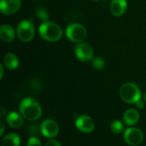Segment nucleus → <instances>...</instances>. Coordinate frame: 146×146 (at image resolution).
Segmentation results:
<instances>
[{
    "mask_svg": "<svg viewBox=\"0 0 146 146\" xmlns=\"http://www.w3.org/2000/svg\"><path fill=\"white\" fill-rule=\"evenodd\" d=\"M36 15L38 16V18L39 20H42L43 22H46L48 21L49 18V14L46 9H44V7H38L36 9Z\"/></svg>",
    "mask_w": 146,
    "mask_h": 146,
    "instance_id": "18",
    "label": "nucleus"
},
{
    "mask_svg": "<svg viewBox=\"0 0 146 146\" xmlns=\"http://www.w3.org/2000/svg\"><path fill=\"white\" fill-rule=\"evenodd\" d=\"M41 133L48 139H54L58 135L59 127L56 121L53 120H45L40 126Z\"/></svg>",
    "mask_w": 146,
    "mask_h": 146,
    "instance_id": "8",
    "label": "nucleus"
},
{
    "mask_svg": "<svg viewBox=\"0 0 146 146\" xmlns=\"http://www.w3.org/2000/svg\"><path fill=\"white\" fill-rule=\"evenodd\" d=\"M110 12L114 16H121L127 9V0H113L110 3Z\"/></svg>",
    "mask_w": 146,
    "mask_h": 146,
    "instance_id": "11",
    "label": "nucleus"
},
{
    "mask_svg": "<svg viewBox=\"0 0 146 146\" xmlns=\"http://www.w3.org/2000/svg\"><path fill=\"white\" fill-rule=\"evenodd\" d=\"M16 34L22 42L31 41L35 35V28L33 23L29 20H23L17 25Z\"/></svg>",
    "mask_w": 146,
    "mask_h": 146,
    "instance_id": "4",
    "label": "nucleus"
},
{
    "mask_svg": "<svg viewBox=\"0 0 146 146\" xmlns=\"http://www.w3.org/2000/svg\"><path fill=\"white\" fill-rule=\"evenodd\" d=\"M3 64L4 66L10 71L15 70L19 65V59L17 56L13 52H8L5 54L3 59Z\"/></svg>",
    "mask_w": 146,
    "mask_h": 146,
    "instance_id": "15",
    "label": "nucleus"
},
{
    "mask_svg": "<svg viewBox=\"0 0 146 146\" xmlns=\"http://www.w3.org/2000/svg\"><path fill=\"white\" fill-rule=\"evenodd\" d=\"M120 97L126 103L133 104L141 99V90L133 83H126L120 89Z\"/></svg>",
    "mask_w": 146,
    "mask_h": 146,
    "instance_id": "3",
    "label": "nucleus"
},
{
    "mask_svg": "<svg viewBox=\"0 0 146 146\" xmlns=\"http://www.w3.org/2000/svg\"><path fill=\"white\" fill-rule=\"evenodd\" d=\"M87 35L86 28L80 23H71L66 28L67 38L73 42H82Z\"/></svg>",
    "mask_w": 146,
    "mask_h": 146,
    "instance_id": "5",
    "label": "nucleus"
},
{
    "mask_svg": "<svg viewBox=\"0 0 146 146\" xmlns=\"http://www.w3.org/2000/svg\"><path fill=\"white\" fill-rule=\"evenodd\" d=\"M76 128L83 133H90L95 128L94 120L87 115H80L75 121Z\"/></svg>",
    "mask_w": 146,
    "mask_h": 146,
    "instance_id": "9",
    "label": "nucleus"
},
{
    "mask_svg": "<svg viewBox=\"0 0 146 146\" xmlns=\"http://www.w3.org/2000/svg\"><path fill=\"white\" fill-rule=\"evenodd\" d=\"M74 53L77 59L82 62H88L93 59L94 52L92 46L86 42H80L74 48Z\"/></svg>",
    "mask_w": 146,
    "mask_h": 146,
    "instance_id": "7",
    "label": "nucleus"
},
{
    "mask_svg": "<svg viewBox=\"0 0 146 146\" xmlns=\"http://www.w3.org/2000/svg\"><path fill=\"white\" fill-rule=\"evenodd\" d=\"M139 120V114L134 108L127 109L123 114V121L127 126H133L138 123Z\"/></svg>",
    "mask_w": 146,
    "mask_h": 146,
    "instance_id": "14",
    "label": "nucleus"
},
{
    "mask_svg": "<svg viewBox=\"0 0 146 146\" xmlns=\"http://www.w3.org/2000/svg\"><path fill=\"white\" fill-rule=\"evenodd\" d=\"M16 33L15 29L8 25V24H3L0 28V39L4 41V42H11L15 40Z\"/></svg>",
    "mask_w": 146,
    "mask_h": 146,
    "instance_id": "13",
    "label": "nucleus"
},
{
    "mask_svg": "<svg viewBox=\"0 0 146 146\" xmlns=\"http://www.w3.org/2000/svg\"><path fill=\"white\" fill-rule=\"evenodd\" d=\"M123 138L125 142L131 146L139 145L145 139L143 132L137 127H129L124 131Z\"/></svg>",
    "mask_w": 146,
    "mask_h": 146,
    "instance_id": "6",
    "label": "nucleus"
},
{
    "mask_svg": "<svg viewBox=\"0 0 146 146\" xmlns=\"http://www.w3.org/2000/svg\"><path fill=\"white\" fill-rule=\"evenodd\" d=\"M21 0H0V10L3 15H11L21 8Z\"/></svg>",
    "mask_w": 146,
    "mask_h": 146,
    "instance_id": "10",
    "label": "nucleus"
},
{
    "mask_svg": "<svg viewBox=\"0 0 146 146\" xmlns=\"http://www.w3.org/2000/svg\"><path fill=\"white\" fill-rule=\"evenodd\" d=\"M40 37L49 42L58 41L62 36V30L59 25L50 21L43 22L38 28Z\"/></svg>",
    "mask_w": 146,
    "mask_h": 146,
    "instance_id": "2",
    "label": "nucleus"
},
{
    "mask_svg": "<svg viewBox=\"0 0 146 146\" xmlns=\"http://www.w3.org/2000/svg\"><path fill=\"white\" fill-rule=\"evenodd\" d=\"M104 60L102 59V58H99V57H97V58H94L92 59V67L95 69V70H98V71H101L104 67Z\"/></svg>",
    "mask_w": 146,
    "mask_h": 146,
    "instance_id": "19",
    "label": "nucleus"
},
{
    "mask_svg": "<svg viewBox=\"0 0 146 146\" xmlns=\"http://www.w3.org/2000/svg\"><path fill=\"white\" fill-rule=\"evenodd\" d=\"M0 126H1V133H0V136H3V133H4V130H5V126L3 125V123L1 121L0 122Z\"/></svg>",
    "mask_w": 146,
    "mask_h": 146,
    "instance_id": "24",
    "label": "nucleus"
},
{
    "mask_svg": "<svg viewBox=\"0 0 146 146\" xmlns=\"http://www.w3.org/2000/svg\"><path fill=\"white\" fill-rule=\"evenodd\" d=\"M45 146H62L60 142L56 139H50L48 142H46Z\"/></svg>",
    "mask_w": 146,
    "mask_h": 146,
    "instance_id": "21",
    "label": "nucleus"
},
{
    "mask_svg": "<svg viewBox=\"0 0 146 146\" xmlns=\"http://www.w3.org/2000/svg\"><path fill=\"white\" fill-rule=\"evenodd\" d=\"M19 110L21 114L30 121H35L38 120L42 114V108L39 103L31 97L25 98L21 102L19 105Z\"/></svg>",
    "mask_w": 146,
    "mask_h": 146,
    "instance_id": "1",
    "label": "nucleus"
},
{
    "mask_svg": "<svg viewBox=\"0 0 146 146\" xmlns=\"http://www.w3.org/2000/svg\"><path fill=\"white\" fill-rule=\"evenodd\" d=\"M143 97H144V101L146 102V92L144 94V96H143Z\"/></svg>",
    "mask_w": 146,
    "mask_h": 146,
    "instance_id": "25",
    "label": "nucleus"
},
{
    "mask_svg": "<svg viewBox=\"0 0 146 146\" xmlns=\"http://www.w3.org/2000/svg\"><path fill=\"white\" fill-rule=\"evenodd\" d=\"M23 116L16 112H10L6 116L7 124L14 129H19L23 126Z\"/></svg>",
    "mask_w": 146,
    "mask_h": 146,
    "instance_id": "12",
    "label": "nucleus"
},
{
    "mask_svg": "<svg viewBox=\"0 0 146 146\" xmlns=\"http://www.w3.org/2000/svg\"><path fill=\"white\" fill-rule=\"evenodd\" d=\"M20 137L16 133H9L3 139L1 146H20Z\"/></svg>",
    "mask_w": 146,
    "mask_h": 146,
    "instance_id": "16",
    "label": "nucleus"
},
{
    "mask_svg": "<svg viewBox=\"0 0 146 146\" xmlns=\"http://www.w3.org/2000/svg\"><path fill=\"white\" fill-rule=\"evenodd\" d=\"M110 130L115 134H120L124 131V125L120 120H114L110 124Z\"/></svg>",
    "mask_w": 146,
    "mask_h": 146,
    "instance_id": "17",
    "label": "nucleus"
},
{
    "mask_svg": "<svg viewBox=\"0 0 146 146\" xmlns=\"http://www.w3.org/2000/svg\"><path fill=\"white\" fill-rule=\"evenodd\" d=\"M135 105H136V108H139V109H142V108H145V102H144L143 101H141V99H140L139 101H138V102L135 103Z\"/></svg>",
    "mask_w": 146,
    "mask_h": 146,
    "instance_id": "22",
    "label": "nucleus"
},
{
    "mask_svg": "<svg viewBox=\"0 0 146 146\" xmlns=\"http://www.w3.org/2000/svg\"><path fill=\"white\" fill-rule=\"evenodd\" d=\"M0 71H1V74H0V79H2V78L3 77V73H4V68H3V64H0Z\"/></svg>",
    "mask_w": 146,
    "mask_h": 146,
    "instance_id": "23",
    "label": "nucleus"
},
{
    "mask_svg": "<svg viewBox=\"0 0 146 146\" xmlns=\"http://www.w3.org/2000/svg\"><path fill=\"white\" fill-rule=\"evenodd\" d=\"M27 146H42V143L39 139L36 137H31L27 140Z\"/></svg>",
    "mask_w": 146,
    "mask_h": 146,
    "instance_id": "20",
    "label": "nucleus"
},
{
    "mask_svg": "<svg viewBox=\"0 0 146 146\" xmlns=\"http://www.w3.org/2000/svg\"><path fill=\"white\" fill-rule=\"evenodd\" d=\"M93 1H98V0H93Z\"/></svg>",
    "mask_w": 146,
    "mask_h": 146,
    "instance_id": "26",
    "label": "nucleus"
}]
</instances>
